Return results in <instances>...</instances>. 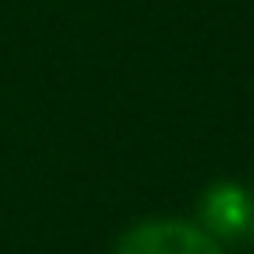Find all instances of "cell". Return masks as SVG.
<instances>
[{"label": "cell", "mask_w": 254, "mask_h": 254, "mask_svg": "<svg viewBox=\"0 0 254 254\" xmlns=\"http://www.w3.org/2000/svg\"><path fill=\"white\" fill-rule=\"evenodd\" d=\"M112 254H224V251L198 221L146 217L116 239Z\"/></svg>", "instance_id": "cell-1"}, {"label": "cell", "mask_w": 254, "mask_h": 254, "mask_svg": "<svg viewBox=\"0 0 254 254\" xmlns=\"http://www.w3.org/2000/svg\"><path fill=\"white\" fill-rule=\"evenodd\" d=\"M251 221H254V194L236 180H217L202 190L198 198V224L209 236L221 239H239L251 236Z\"/></svg>", "instance_id": "cell-2"}, {"label": "cell", "mask_w": 254, "mask_h": 254, "mask_svg": "<svg viewBox=\"0 0 254 254\" xmlns=\"http://www.w3.org/2000/svg\"><path fill=\"white\" fill-rule=\"evenodd\" d=\"M251 239H254V221H251Z\"/></svg>", "instance_id": "cell-3"}]
</instances>
